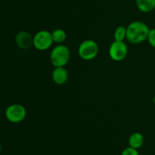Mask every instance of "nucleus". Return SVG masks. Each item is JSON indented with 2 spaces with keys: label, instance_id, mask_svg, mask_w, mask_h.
Instances as JSON below:
<instances>
[{
  "label": "nucleus",
  "instance_id": "nucleus-1",
  "mask_svg": "<svg viewBox=\"0 0 155 155\" xmlns=\"http://www.w3.org/2000/svg\"><path fill=\"white\" fill-rule=\"evenodd\" d=\"M150 28L143 21H136L127 27V40L133 44H139L146 40Z\"/></svg>",
  "mask_w": 155,
  "mask_h": 155
},
{
  "label": "nucleus",
  "instance_id": "nucleus-2",
  "mask_svg": "<svg viewBox=\"0 0 155 155\" xmlns=\"http://www.w3.org/2000/svg\"><path fill=\"white\" fill-rule=\"evenodd\" d=\"M71 59V51L67 46L58 44L52 49L50 62L54 67H64Z\"/></svg>",
  "mask_w": 155,
  "mask_h": 155
},
{
  "label": "nucleus",
  "instance_id": "nucleus-3",
  "mask_svg": "<svg viewBox=\"0 0 155 155\" xmlns=\"http://www.w3.org/2000/svg\"><path fill=\"white\" fill-rule=\"evenodd\" d=\"M98 46L93 40H86L80 43L78 48L79 56L86 61L95 59L98 53Z\"/></svg>",
  "mask_w": 155,
  "mask_h": 155
},
{
  "label": "nucleus",
  "instance_id": "nucleus-4",
  "mask_svg": "<svg viewBox=\"0 0 155 155\" xmlns=\"http://www.w3.org/2000/svg\"><path fill=\"white\" fill-rule=\"evenodd\" d=\"M5 115L8 121L10 122L19 123L25 119L27 116V110L22 105L15 103L6 108Z\"/></svg>",
  "mask_w": 155,
  "mask_h": 155
},
{
  "label": "nucleus",
  "instance_id": "nucleus-5",
  "mask_svg": "<svg viewBox=\"0 0 155 155\" xmlns=\"http://www.w3.org/2000/svg\"><path fill=\"white\" fill-rule=\"evenodd\" d=\"M53 43L51 33L46 30H39L33 36V46L40 51L48 50Z\"/></svg>",
  "mask_w": 155,
  "mask_h": 155
},
{
  "label": "nucleus",
  "instance_id": "nucleus-6",
  "mask_svg": "<svg viewBox=\"0 0 155 155\" xmlns=\"http://www.w3.org/2000/svg\"><path fill=\"white\" fill-rule=\"evenodd\" d=\"M108 53L112 60L115 62H120L127 57L128 48L124 41L114 40L109 47Z\"/></svg>",
  "mask_w": 155,
  "mask_h": 155
},
{
  "label": "nucleus",
  "instance_id": "nucleus-7",
  "mask_svg": "<svg viewBox=\"0 0 155 155\" xmlns=\"http://www.w3.org/2000/svg\"><path fill=\"white\" fill-rule=\"evenodd\" d=\"M15 43L19 48L29 50L33 46V36L26 30H21L15 36Z\"/></svg>",
  "mask_w": 155,
  "mask_h": 155
},
{
  "label": "nucleus",
  "instance_id": "nucleus-8",
  "mask_svg": "<svg viewBox=\"0 0 155 155\" xmlns=\"http://www.w3.org/2000/svg\"><path fill=\"white\" fill-rule=\"evenodd\" d=\"M51 78L56 84H64L68 79V71L64 67H54L51 73Z\"/></svg>",
  "mask_w": 155,
  "mask_h": 155
},
{
  "label": "nucleus",
  "instance_id": "nucleus-9",
  "mask_svg": "<svg viewBox=\"0 0 155 155\" xmlns=\"http://www.w3.org/2000/svg\"><path fill=\"white\" fill-rule=\"evenodd\" d=\"M128 142L130 147L139 150V148H141L144 145L145 137L140 132H133V134L130 135Z\"/></svg>",
  "mask_w": 155,
  "mask_h": 155
},
{
  "label": "nucleus",
  "instance_id": "nucleus-10",
  "mask_svg": "<svg viewBox=\"0 0 155 155\" xmlns=\"http://www.w3.org/2000/svg\"><path fill=\"white\" fill-rule=\"evenodd\" d=\"M136 5L143 13H149L155 9V0H136Z\"/></svg>",
  "mask_w": 155,
  "mask_h": 155
},
{
  "label": "nucleus",
  "instance_id": "nucleus-11",
  "mask_svg": "<svg viewBox=\"0 0 155 155\" xmlns=\"http://www.w3.org/2000/svg\"><path fill=\"white\" fill-rule=\"evenodd\" d=\"M51 36L54 43L61 44L67 39V33L63 29H55L51 32Z\"/></svg>",
  "mask_w": 155,
  "mask_h": 155
},
{
  "label": "nucleus",
  "instance_id": "nucleus-12",
  "mask_svg": "<svg viewBox=\"0 0 155 155\" xmlns=\"http://www.w3.org/2000/svg\"><path fill=\"white\" fill-rule=\"evenodd\" d=\"M114 38L115 41H124L127 39V27L124 26L117 27L114 33Z\"/></svg>",
  "mask_w": 155,
  "mask_h": 155
},
{
  "label": "nucleus",
  "instance_id": "nucleus-13",
  "mask_svg": "<svg viewBox=\"0 0 155 155\" xmlns=\"http://www.w3.org/2000/svg\"><path fill=\"white\" fill-rule=\"evenodd\" d=\"M148 42L153 48H155V28L150 29V31L148 35Z\"/></svg>",
  "mask_w": 155,
  "mask_h": 155
},
{
  "label": "nucleus",
  "instance_id": "nucleus-14",
  "mask_svg": "<svg viewBox=\"0 0 155 155\" xmlns=\"http://www.w3.org/2000/svg\"><path fill=\"white\" fill-rule=\"evenodd\" d=\"M120 155H139V150L131 147H127L122 151Z\"/></svg>",
  "mask_w": 155,
  "mask_h": 155
},
{
  "label": "nucleus",
  "instance_id": "nucleus-15",
  "mask_svg": "<svg viewBox=\"0 0 155 155\" xmlns=\"http://www.w3.org/2000/svg\"><path fill=\"white\" fill-rule=\"evenodd\" d=\"M153 103H154V104L155 105V95L154 96V97H153Z\"/></svg>",
  "mask_w": 155,
  "mask_h": 155
},
{
  "label": "nucleus",
  "instance_id": "nucleus-16",
  "mask_svg": "<svg viewBox=\"0 0 155 155\" xmlns=\"http://www.w3.org/2000/svg\"><path fill=\"white\" fill-rule=\"evenodd\" d=\"M2 144H1V142H0V153H1V151H2Z\"/></svg>",
  "mask_w": 155,
  "mask_h": 155
}]
</instances>
